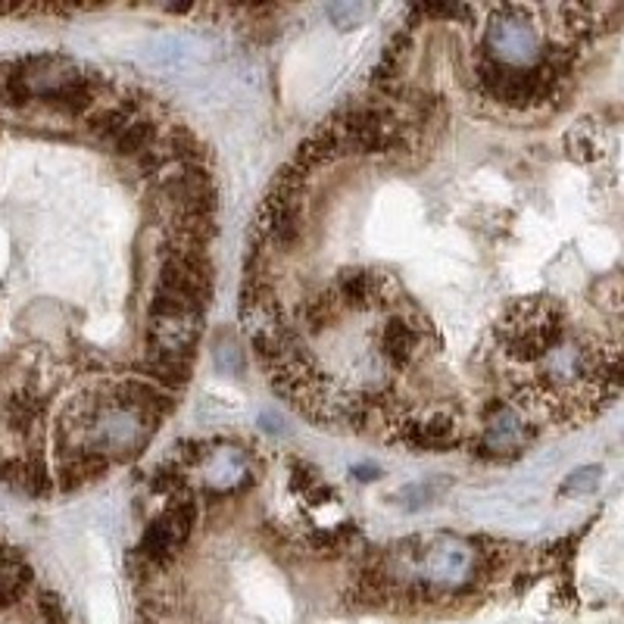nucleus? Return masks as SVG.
<instances>
[{
    "label": "nucleus",
    "instance_id": "13",
    "mask_svg": "<svg viewBox=\"0 0 624 624\" xmlns=\"http://www.w3.org/2000/svg\"><path fill=\"white\" fill-rule=\"evenodd\" d=\"M600 475H603L600 465H584V468H578V472H571L565 478L562 490L565 493H587V490H593L596 484H600Z\"/></svg>",
    "mask_w": 624,
    "mask_h": 624
},
{
    "label": "nucleus",
    "instance_id": "7",
    "mask_svg": "<svg viewBox=\"0 0 624 624\" xmlns=\"http://www.w3.org/2000/svg\"><path fill=\"white\" fill-rule=\"evenodd\" d=\"M206 484L216 487L219 493L238 490L250 478V453L241 447H219V450H203L200 462Z\"/></svg>",
    "mask_w": 624,
    "mask_h": 624
},
{
    "label": "nucleus",
    "instance_id": "15",
    "mask_svg": "<svg viewBox=\"0 0 624 624\" xmlns=\"http://www.w3.org/2000/svg\"><path fill=\"white\" fill-rule=\"evenodd\" d=\"M356 472H359V475H356L359 481H372V478H378V468H372V465H369V468H356Z\"/></svg>",
    "mask_w": 624,
    "mask_h": 624
},
{
    "label": "nucleus",
    "instance_id": "10",
    "mask_svg": "<svg viewBox=\"0 0 624 624\" xmlns=\"http://www.w3.org/2000/svg\"><path fill=\"white\" fill-rule=\"evenodd\" d=\"M337 316H341V300L334 297V291H325V294L309 297V300L300 306L297 322L303 325L306 334H319L322 328L334 325Z\"/></svg>",
    "mask_w": 624,
    "mask_h": 624
},
{
    "label": "nucleus",
    "instance_id": "14",
    "mask_svg": "<svg viewBox=\"0 0 624 624\" xmlns=\"http://www.w3.org/2000/svg\"><path fill=\"white\" fill-rule=\"evenodd\" d=\"M216 359H219V366L225 369V372H241L244 369V353L234 347V344H228V347H219L216 350Z\"/></svg>",
    "mask_w": 624,
    "mask_h": 624
},
{
    "label": "nucleus",
    "instance_id": "3",
    "mask_svg": "<svg viewBox=\"0 0 624 624\" xmlns=\"http://www.w3.org/2000/svg\"><path fill=\"white\" fill-rule=\"evenodd\" d=\"M425 337H428V325L422 322V316L415 309H406V312H394L381 334V356L390 362L394 369H409L412 362H419L425 356Z\"/></svg>",
    "mask_w": 624,
    "mask_h": 624
},
{
    "label": "nucleus",
    "instance_id": "5",
    "mask_svg": "<svg viewBox=\"0 0 624 624\" xmlns=\"http://www.w3.org/2000/svg\"><path fill=\"white\" fill-rule=\"evenodd\" d=\"M200 331H203V316H150L147 356L194 362Z\"/></svg>",
    "mask_w": 624,
    "mask_h": 624
},
{
    "label": "nucleus",
    "instance_id": "9",
    "mask_svg": "<svg viewBox=\"0 0 624 624\" xmlns=\"http://www.w3.org/2000/svg\"><path fill=\"white\" fill-rule=\"evenodd\" d=\"M29 581H32L29 565L22 562L19 553L4 546V550H0V609L13 606L25 593V587H29Z\"/></svg>",
    "mask_w": 624,
    "mask_h": 624
},
{
    "label": "nucleus",
    "instance_id": "11",
    "mask_svg": "<svg viewBox=\"0 0 624 624\" xmlns=\"http://www.w3.org/2000/svg\"><path fill=\"white\" fill-rule=\"evenodd\" d=\"M156 135V125L153 119H135V122H128L125 132L113 141V150L119 156H144L150 150V141Z\"/></svg>",
    "mask_w": 624,
    "mask_h": 624
},
{
    "label": "nucleus",
    "instance_id": "6",
    "mask_svg": "<svg viewBox=\"0 0 624 624\" xmlns=\"http://www.w3.org/2000/svg\"><path fill=\"white\" fill-rule=\"evenodd\" d=\"M400 440L412 450H425V453H444L462 444L459 428L453 422L450 412H437L425 422H400Z\"/></svg>",
    "mask_w": 624,
    "mask_h": 624
},
{
    "label": "nucleus",
    "instance_id": "2",
    "mask_svg": "<svg viewBox=\"0 0 624 624\" xmlns=\"http://www.w3.org/2000/svg\"><path fill=\"white\" fill-rule=\"evenodd\" d=\"M540 38L528 22V10L522 7H500L484 35V57L509 69H531L540 60Z\"/></svg>",
    "mask_w": 624,
    "mask_h": 624
},
{
    "label": "nucleus",
    "instance_id": "4",
    "mask_svg": "<svg viewBox=\"0 0 624 624\" xmlns=\"http://www.w3.org/2000/svg\"><path fill=\"white\" fill-rule=\"evenodd\" d=\"M534 437V428L528 419L515 406L509 403H493L487 409V425L481 434L478 453L487 459H500V456H515L518 450H525V444Z\"/></svg>",
    "mask_w": 624,
    "mask_h": 624
},
{
    "label": "nucleus",
    "instance_id": "12",
    "mask_svg": "<svg viewBox=\"0 0 624 624\" xmlns=\"http://www.w3.org/2000/svg\"><path fill=\"white\" fill-rule=\"evenodd\" d=\"M369 13L372 10L366 4H331L328 7V16H331V22L337 25V29H356V25Z\"/></svg>",
    "mask_w": 624,
    "mask_h": 624
},
{
    "label": "nucleus",
    "instance_id": "1",
    "mask_svg": "<svg viewBox=\"0 0 624 624\" xmlns=\"http://www.w3.org/2000/svg\"><path fill=\"white\" fill-rule=\"evenodd\" d=\"M156 431V422L147 419V415L119 406L110 397H97V406L88 419L85 428V447L82 450H94L103 453L110 462H125L135 459Z\"/></svg>",
    "mask_w": 624,
    "mask_h": 624
},
{
    "label": "nucleus",
    "instance_id": "8",
    "mask_svg": "<svg viewBox=\"0 0 624 624\" xmlns=\"http://www.w3.org/2000/svg\"><path fill=\"white\" fill-rule=\"evenodd\" d=\"M110 468V459L103 453H94V450H75V453H66L63 456V465H60V475H63V487L72 490V487H82L85 481H94L100 478L103 472Z\"/></svg>",
    "mask_w": 624,
    "mask_h": 624
}]
</instances>
